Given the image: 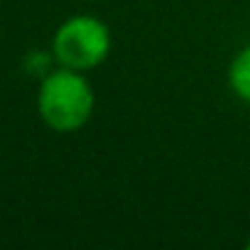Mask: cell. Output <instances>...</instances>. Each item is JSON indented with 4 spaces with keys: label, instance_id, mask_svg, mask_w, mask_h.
<instances>
[{
    "label": "cell",
    "instance_id": "obj_3",
    "mask_svg": "<svg viewBox=\"0 0 250 250\" xmlns=\"http://www.w3.org/2000/svg\"><path fill=\"white\" fill-rule=\"evenodd\" d=\"M228 83H230V91L250 103V47L240 49L235 54V59L230 62V69H228Z\"/></svg>",
    "mask_w": 250,
    "mask_h": 250
},
{
    "label": "cell",
    "instance_id": "obj_1",
    "mask_svg": "<svg viewBox=\"0 0 250 250\" xmlns=\"http://www.w3.org/2000/svg\"><path fill=\"white\" fill-rule=\"evenodd\" d=\"M96 96L86 76L76 69H54L42 76L37 110L54 133H74L91 120Z\"/></svg>",
    "mask_w": 250,
    "mask_h": 250
},
{
    "label": "cell",
    "instance_id": "obj_5",
    "mask_svg": "<svg viewBox=\"0 0 250 250\" xmlns=\"http://www.w3.org/2000/svg\"><path fill=\"white\" fill-rule=\"evenodd\" d=\"M248 248H250V240H248Z\"/></svg>",
    "mask_w": 250,
    "mask_h": 250
},
{
    "label": "cell",
    "instance_id": "obj_2",
    "mask_svg": "<svg viewBox=\"0 0 250 250\" xmlns=\"http://www.w3.org/2000/svg\"><path fill=\"white\" fill-rule=\"evenodd\" d=\"M110 52V32L108 27L88 15L69 18L59 25L52 40V57L66 69L88 71L105 62Z\"/></svg>",
    "mask_w": 250,
    "mask_h": 250
},
{
    "label": "cell",
    "instance_id": "obj_4",
    "mask_svg": "<svg viewBox=\"0 0 250 250\" xmlns=\"http://www.w3.org/2000/svg\"><path fill=\"white\" fill-rule=\"evenodd\" d=\"M49 57L44 54V52H32L30 54V59H27V69L30 71H37L40 76H47L49 74Z\"/></svg>",
    "mask_w": 250,
    "mask_h": 250
}]
</instances>
